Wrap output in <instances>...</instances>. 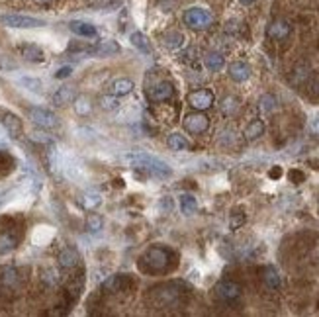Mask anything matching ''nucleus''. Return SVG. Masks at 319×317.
<instances>
[{"mask_svg":"<svg viewBox=\"0 0 319 317\" xmlns=\"http://www.w3.org/2000/svg\"><path fill=\"white\" fill-rule=\"evenodd\" d=\"M130 163H132L133 168H139V171H145L147 175L155 176V178H166V176L173 175L171 166L157 159V157H151L147 153H137V155H130Z\"/></svg>","mask_w":319,"mask_h":317,"instance_id":"1","label":"nucleus"},{"mask_svg":"<svg viewBox=\"0 0 319 317\" xmlns=\"http://www.w3.org/2000/svg\"><path fill=\"white\" fill-rule=\"evenodd\" d=\"M182 18H184V24H186L190 30H208L209 26H211V22H214V16L209 14V10L198 8V6L188 8Z\"/></svg>","mask_w":319,"mask_h":317,"instance_id":"2","label":"nucleus"},{"mask_svg":"<svg viewBox=\"0 0 319 317\" xmlns=\"http://www.w3.org/2000/svg\"><path fill=\"white\" fill-rule=\"evenodd\" d=\"M0 24L8 26V28H16V30H32V28L45 26L44 20L32 18V16H24V14H2L0 16Z\"/></svg>","mask_w":319,"mask_h":317,"instance_id":"3","label":"nucleus"},{"mask_svg":"<svg viewBox=\"0 0 319 317\" xmlns=\"http://www.w3.org/2000/svg\"><path fill=\"white\" fill-rule=\"evenodd\" d=\"M141 261H143V264L149 270L161 272V270H165L166 264H168V252L165 249H161V247H151V249H147Z\"/></svg>","mask_w":319,"mask_h":317,"instance_id":"4","label":"nucleus"},{"mask_svg":"<svg viewBox=\"0 0 319 317\" xmlns=\"http://www.w3.org/2000/svg\"><path fill=\"white\" fill-rule=\"evenodd\" d=\"M186 100L194 110L204 112V110H208L214 106V100L216 98H214V92H211V90H208V88H200V90H192L186 96Z\"/></svg>","mask_w":319,"mask_h":317,"instance_id":"5","label":"nucleus"},{"mask_svg":"<svg viewBox=\"0 0 319 317\" xmlns=\"http://www.w3.org/2000/svg\"><path fill=\"white\" fill-rule=\"evenodd\" d=\"M209 128V118L204 112H194V114H188L184 118V130L192 135H200Z\"/></svg>","mask_w":319,"mask_h":317,"instance_id":"6","label":"nucleus"},{"mask_svg":"<svg viewBox=\"0 0 319 317\" xmlns=\"http://www.w3.org/2000/svg\"><path fill=\"white\" fill-rule=\"evenodd\" d=\"M28 116H30V120L35 125L45 128V130H53V128H57V123H59L55 114L51 110H45V108H30Z\"/></svg>","mask_w":319,"mask_h":317,"instance_id":"7","label":"nucleus"},{"mask_svg":"<svg viewBox=\"0 0 319 317\" xmlns=\"http://www.w3.org/2000/svg\"><path fill=\"white\" fill-rule=\"evenodd\" d=\"M216 294L225 302H231V300H237L241 295V286L231 282V280H221L216 284Z\"/></svg>","mask_w":319,"mask_h":317,"instance_id":"8","label":"nucleus"},{"mask_svg":"<svg viewBox=\"0 0 319 317\" xmlns=\"http://www.w3.org/2000/svg\"><path fill=\"white\" fill-rule=\"evenodd\" d=\"M290 32H292V28H290V24L286 20H274V22H270V26L266 28V35L270 39H276V41L286 39L288 35H290Z\"/></svg>","mask_w":319,"mask_h":317,"instance_id":"9","label":"nucleus"},{"mask_svg":"<svg viewBox=\"0 0 319 317\" xmlns=\"http://www.w3.org/2000/svg\"><path fill=\"white\" fill-rule=\"evenodd\" d=\"M149 96H151L153 102H166V100H171L175 96V87H173L171 82L163 80V82H159L157 87L151 88Z\"/></svg>","mask_w":319,"mask_h":317,"instance_id":"10","label":"nucleus"},{"mask_svg":"<svg viewBox=\"0 0 319 317\" xmlns=\"http://www.w3.org/2000/svg\"><path fill=\"white\" fill-rule=\"evenodd\" d=\"M120 51H121V47L116 44V41H112V39H106V41L98 44L96 47L88 49V53L94 55V57H112V55H118Z\"/></svg>","mask_w":319,"mask_h":317,"instance_id":"11","label":"nucleus"},{"mask_svg":"<svg viewBox=\"0 0 319 317\" xmlns=\"http://www.w3.org/2000/svg\"><path fill=\"white\" fill-rule=\"evenodd\" d=\"M227 71H229L231 80H235V82H245V80H249V77H251V67L247 65V63H243V61L231 63Z\"/></svg>","mask_w":319,"mask_h":317,"instance_id":"12","label":"nucleus"},{"mask_svg":"<svg viewBox=\"0 0 319 317\" xmlns=\"http://www.w3.org/2000/svg\"><path fill=\"white\" fill-rule=\"evenodd\" d=\"M157 298H159V306L165 307V306H173L178 298V292H176L173 286H159L153 290Z\"/></svg>","mask_w":319,"mask_h":317,"instance_id":"13","label":"nucleus"},{"mask_svg":"<svg viewBox=\"0 0 319 317\" xmlns=\"http://www.w3.org/2000/svg\"><path fill=\"white\" fill-rule=\"evenodd\" d=\"M75 98H77V90H75V87L65 84V87H61L55 92V96H53V104H55V106H67V104H71Z\"/></svg>","mask_w":319,"mask_h":317,"instance_id":"14","label":"nucleus"},{"mask_svg":"<svg viewBox=\"0 0 319 317\" xmlns=\"http://www.w3.org/2000/svg\"><path fill=\"white\" fill-rule=\"evenodd\" d=\"M4 130L8 133V137H20V133H22V121L18 116H14V114H4Z\"/></svg>","mask_w":319,"mask_h":317,"instance_id":"15","label":"nucleus"},{"mask_svg":"<svg viewBox=\"0 0 319 317\" xmlns=\"http://www.w3.org/2000/svg\"><path fill=\"white\" fill-rule=\"evenodd\" d=\"M69 28H71V32L80 35V37H96V28L92 26V24L88 22H80V20H75V22L69 24Z\"/></svg>","mask_w":319,"mask_h":317,"instance_id":"16","label":"nucleus"},{"mask_svg":"<svg viewBox=\"0 0 319 317\" xmlns=\"http://www.w3.org/2000/svg\"><path fill=\"white\" fill-rule=\"evenodd\" d=\"M132 90H133V82L130 80V78H118V80H114V82H112L110 94L121 98V96L132 94Z\"/></svg>","mask_w":319,"mask_h":317,"instance_id":"17","label":"nucleus"},{"mask_svg":"<svg viewBox=\"0 0 319 317\" xmlns=\"http://www.w3.org/2000/svg\"><path fill=\"white\" fill-rule=\"evenodd\" d=\"M78 261H80V257H78L77 249H73V247H67V249L59 252V264L63 268H73V266L78 264Z\"/></svg>","mask_w":319,"mask_h":317,"instance_id":"18","label":"nucleus"},{"mask_svg":"<svg viewBox=\"0 0 319 317\" xmlns=\"http://www.w3.org/2000/svg\"><path fill=\"white\" fill-rule=\"evenodd\" d=\"M53 235H55L53 227L39 225V227H35V231H33V243H35L37 247H45L49 241L53 239Z\"/></svg>","mask_w":319,"mask_h":317,"instance_id":"19","label":"nucleus"},{"mask_svg":"<svg viewBox=\"0 0 319 317\" xmlns=\"http://www.w3.org/2000/svg\"><path fill=\"white\" fill-rule=\"evenodd\" d=\"M204 65H206V69L211 71V73H218V71H221L223 65H225V59H223V55L218 53V51H209V53L204 57Z\"/></svg>","mask_w":319,"mask_h":317,"instance_id":"20","label":"nucleus"},{"mask_svg":"<svg viewBox=\"0 0 319 317\" xmlns=\"http://www.w3.org/2000/svg\"><path fill=\"white\" fill-rule=\"evenodd\" d=\"M263 282L270 290H278L280 288V274H278V270H276L274 266L263 268Z\"/></svg>","mask_w":319,"mask_h":317,"instance_id":"21","label":"nucleus"},{"mask_svg":"<svg viewBox=\"0 0 319 317\" xmlns=\"http://www.w3.org/2000/svg\"><path fill=\"white\" fill-rule=\"evenodd\" d=\"M22 55H24V59H26V61H32V63H41V61L45 59L41 47H37V45H33V44L24 45Z\"/></svg>","mask_w":319,"mask_h":317,"instance_id":"22","label":"nucleus"},{"mask_svg":"<svg viewBox=\"0 0 319 317\" xmlns=\"http://www.w3.org/2000/svg\"><path fill=\"white\" fill-rule=\"evenodd\" d=\"M166 145L173 151H186V149H190V143H188V139L182 133H171L168 139H166Z\"/></svg>","mask_w":319,"mask_h":317,"instance_id":"23","label":"nucleus"},{"mask_svg":"<svg viewBox=\"0 0 319 317\" xmlns=\"http://www.w3.org/2000/svg\"><path fill=\"white\" fill-rule=\"evenodd\" d=\"M263 133H264V121L263 120H253L249 125H247V128H245V139L254 141V139H259Z\"/></svg>","mask_w":319,"mask_h":317,"instance_id":"24","label":"nucleus"},{"mask_svg":"<svg viewBox=\"0 0 319 317\" xmlns=\"http://www.w3.org/2000/svg\"><path fill=\"white\" fill-rule=\"evenodd\" d=\"M130 41H132L133 47L139 49L141 53H151V44H149V39H147L141 32H133L132 35H130Z\"/></svg>","mask_w":319,"mask_h":317,"instance_id":"25","label":"nucleus"},{"mask_svg":"<svg viewBox=\"0 0 319 317\" xmlns=\"http://www.w3.org/2000/svg\"><path fill=\"white\" fill-rule=\"evenodd\" d=\"M180 209L184 216H192L196 209H198V202L192 194H182L180 196Z\"/></svg>","mask_w":319,"mask_h":317,"instance_id":"26","label":"nucleus"},{"mask_svg":"<svg viewBox=\"0 0 319 317\" xmlns=\"http://www.w3.org/2000/svg\"><path fill=\"white\" fill-rule=\"evenodd\" d=\"M18 82H20V87H24L26 90H30V92H35V94H41V92H44V82H41L39 78L22 77Z\"/></svg>","mask_w":319,"mask_h":317,"instance_id":"27","label":"nucleus"},{"mask_svg":"<svg viewBox=\"0 0 319 317\" xmlns=\"http://www.w3.org/2000/svg\"><path fill=\"white\" fill-rule=\"evenodd\" d=\"M80 204H82L84 209H96L102 204V196H100L98 192H87V194H82V198H80Z\"/></svg>","mask_w":319,"mask_h":317,"instance_id":"28","label":"nucleus"},{"mask_svg":"<svg viewBox=\"0 0 319 317\" xmlns=\"http://www.w3.org/2000/svg\"><path fill=\"white\" fill-rule=\"evenodd\" d=\"M163 41H165L166 47L178 49V47L184 45V35H182L180 32H166L165 35H163Z\"/></svg>","mask_w":319,"mask_h":317,"instance_id":"29","label":"nucleus"},{"mask_svg":"<svg viewBox=\"0 0 319 317\" xmlns=\"http://www.w3.org/2000/svg\"><path fill=\"white\" fill-rule=\"evenodd\" d=\"M220 108L225 116H235L237 110H239V100L235 98V96H225V98L221 100Z\"/></svg>","mask_w":319,"mask_h":317,"instance_id":"30","label":"nucleus"},{"mask_svg":"<svg viewBox=\"0 0 319 317\" xmlns=\"http://www.w3.org/2000/svg\"><path fill=\"white\" fill-rule=\"evenodd\" d=\"M73 106H75V112H77L78 116H88L90 110H92V104H90L88 96H77V98L73 100Z\"/></svg>","mask_w":319,"mask_h":317,"instance_id":"31","label":"nucleus"},{"mask_svg":"<svg viewBox=\"0 0 319 317\" xmlns=\"http://www.w3.org/2000/svg\"><path fill=\"white\" fill-rule=\"evenodd\" d=\"M49 164H51L53 175L61 176V173H63V159H61V155H59V149H55V147L49 151Z\"/></svg>","mask_w":319,"mask_h":317,"instance_id":"32","label":"nucleus"},{"mask_svg":"<svg viewBox=\"0 0 319 317\" xmlns=\"http://www.w3.org/2000/svg\"><path fill=\"white\" fill-rule=\"evenodd\" d=\"M14 247H16V239L12 235H8V233H2L0 235V255L10 252Z\"/></svg>","mask_w":319,"mask_h":317,"instance_id":"33","label":"nucleus"},{"mask_svg":"<svg viewBox=\"0 0 319 317\" xmlns=\"http://www.w3.org/2000/svg\"><path fill=\"white\" fill-rule=\"evenodd\" d=\"M276 106H278V102H276V98L272 94H264L259 100V108L263 110V112H272V110H276Z\"/></svg>","mask_w":319,"mask_h":317,"instance_id":"34","label":"nucleus"},{"mask_svg":"<svg viewBox=\"0 0 319 317\" xmlns=\"http://www.w3.org/2000/svg\"><path fill=\"white\" fill-rule=\"evenodd\" d=\"M102 225H104V221H102V218L96 216V214H92V216L87 218V229L90 231V233H98V231L102 229Z\"/></svg>","mask_w":319,"mask_h":317,"instance_id":"35","label":"nucleus"},{"mask_svg":"<svg viewBox=\"0 0 319 317\" xmlns=\"http://www.w3.org/2000/svg\"><path fill=\"white\" fill-rule=\"evenodd\" d=\"M100 106H102V110H108V112H112V110H116L118 106H120V98H118V96H114V94H110V96H102V100H100Z\"/></svg>","mask_w":319,"mask_h":317,"instance_id":"36","label":"nucleus"},{"mask_svg":"<svg viewBox=\"0 0 319 317\" xmlns=\"http://www.w3.org/2000/svg\"><path fill=\"white\" fill-rule=\"evenodd\" d=\"M16 69H18L16 61H12L10 57H6V55H0V71L8 73V71H16Z\"/></svg>","mask_w":319,"mask_h":317,"instance_id":"37","label":"nucleus"},{"mask_svg":"<svg viewBox=\"0 0 319 317\" xmlns=\"http://www.w3.org/2000/svg\"><path fill=\"white\" fill-rule=\"evenodd\" d=\"M245 221H247L245 214H233L231 219H229V227H231V229H239Z\"/></svg>","mask_w":319,"mask_h":317,"instance_id":"38","label":"nucleus"},{"mask_svg":"<svg viewBox=\"0 0 319 317\" xmlns=\"http://www.w3.org/2000/svg\"><path fill=\"white\" fill-rule=\"evenodd\" d=\"M308 69H304V67H300V69H296V73H294V78H292V82L294 84H300V82H304V78L308 77Z\"/></svg>","mask_w":319,"mask_h":317,"instance_id":"39","label":"nucleus"},{"mask_svg":"<svg viewBox=\"0 0 319 317\" xmlns=\"http://www.w3.org/2000/svg\"><path fill=\"white\" fill-rule=\"evenodd\" d=\"M30 137H32V141H37V143H51V137H47L45 133H39V132H33Z\"/></svg>","mask_w":319,"mask_h":317,"instance_id":"40","label":"nucleus"},{"mask_svg":"<svg viewBox=\"0 0 319 317\" xmlns=\"http://www.w3.org/2000/svg\"><path fill=\"white\" fill-rule=\"evenodd\" d=\"M71 73H73L71 67H61V69L55 73V78H67V77H71Z\"/></svg>","mask_w":319,"mask_h":317,"instance_id":"41","label":"nucleus"},{"mask_svg":"<svg viewBox=\"0 0 319 317\" xmlns=\"http://www.w3.org/2000/svg\"><path fill=\"white\" fill-rule=\"evenodd\" d=\"M6 141H8V133H6V130L0 125V147H4Z\"/></svg>","mask_w":319,"mask_h":317,"instance_id":"42","label":"nucleus"},{"mask_svg":"<svg viewBox=\"0 0 319 317\" xmlns=\"http://www.w3.org/2000/svg\"><path fill=\"white\" fill-rule=\"evenodd\" d=\"M290 178H292V180H296V184H300V182L304 180V175H302V173H297V171H292V173H290Z\"/></svg>","mask_w":319,"mask_h":317,"instance_id":"43","label":"nucleus"},{"mask_svg":"<svg viewBox=\"0 0 319 317\" xmlns=\"http://www.w3.org/2000/svg\"><path fill=\"white\" fill-rule=\"evenodd\" d=\"M282 175V171H280V168H278V166H276V168H272V171H270V176H272V178H278V176Z\"/></svg>","mask_w":319,"mask_h":317,"instance_id":"44","label":"nucleus"},{"mask_svg":"<svg viewBox=\"0 0 319 317\" xmlns=\"http://www.w3.org/2000/svg\"><path fill=\"white\" fill-rule=\"evenodd\" d=\"M239 2H241L243 6H251V4H254L257 0H239Z\"/></svg>","mask_w":319,"mask_h":317,"instance_id":"45","label":"nucleus"},{"mask_svg":"<svg viewBox=\"0 0 319 317\" xmlns=\"http://www.w3.org/2000/svg\"><path fill=\"white\" fill-rule=\"evenodd\" d=\"M35 2H39V4H47V2H51V0H35Z\"/></svg>","mask_w":319,"mask_h":317,"instance_id":"46","label":"nucleus"}]
</instances>
